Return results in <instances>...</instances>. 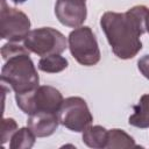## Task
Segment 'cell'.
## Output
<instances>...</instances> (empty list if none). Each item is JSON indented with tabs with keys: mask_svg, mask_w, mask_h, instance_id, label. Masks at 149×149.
<instances>
[{
	"mask_svg": "<svg viewBox=\"0 0 149 149\" xmlns=\"http://www.w3.org/2000/svg\"><path fill=\"white\" fill-rule=\"evenodd\" d=\"M129 125L137 128H149V94H143L137 105L134 106V113L128 119Z\"/></svg>",
	"mask_w": 149,
	"mask_h": 149,
	"instance_id": "cell-11",
	"label": "cell"
},
{
	"mask_svg": "<svg viewBox=\"0 0 149 149\" xmlns=\"http://www.w3.org/2000/svg\"><path fill=\"white\" fill-rule=\"evenodd\" d=\"M23 44L30 52L44 57L65 51L68 41L59 30L50 27H42L30 30L24 37Z\"/></svg>",
	"mask_w": 149,
	"mask_h": 149,
	"instance_id": "cell-5",
	"label": "cell"
},
{
	"mask_svg": "<svg viewBox=\"0 0 149 149\" xmlns=\"http://www.w3.org/2000/svg\"><path fill=\"white\" fill-rule=\"evenodd\" d=\"M17 107L26 114L36 113H57L63 102L62 93L52 86L42 85L30 91L15 93Z\"/></svg>",
	"mask_w": 149,
	"mask_h": 149,
	"instance_id": "cell-3",
	"label": "cell"
},
{
	"mask_svg": "<svg viewBox=\"0 0 149 149\" xmlns=\"http://www.w3.org/2000/svg\"><path fill=\"white\" fill-rule=\"evenodd\" d=\"M35 139L36 135L31 132V129L28 126L22 127L13 134L9 147L12 149H29L34 146Z\"/></svg>",
	"mask_w": 149,
	"mask_h": 149,
	"instance_id": "cell-14",
	"label": "cell"
},
{
	"mask_svg": "<svg viewBox=\"0 0 149 149\" xmlns=\"http://www.w3.org/2000/svg\"><path fill=\"white\" fill-rule=\"evenodd\" d=\"M108 130L102 126H90L83 132V142L93 149L106 148Z\"/></svg>",
	"mask_w": 149,
	"mask_h": 149,
	"instance_id": "cell-10",
	"label": "cell"
},
{
	"mask_svg": "<svg viewBox=\"0 0 149 149\" xmlns=\"http://www.w3.org/2000/svg\"><path fill=\"white\" fill-rule=\"evenodd\" d=\"M10 1H13V2L16 3V5H19V3H23V2H26L27 0H10Z\"/></svg>",
	"mask_w": 149,
	"mask_h": 149,
	"instance_id": "cell-17",
	"label": "cell"
},
{
	"mask_svg": "<svg viewBox=\"0 0 149 149\" xmlns=\"http://www.w3.org/2000/svg\"><path fill=\"white\" fill-rule=\"evenodd\" d=\"M29 50L19 42H8L1 48L5 64L1 69V81L9 85L15 93L30 91L38 86L40 77L29 56Z\"/></svg>",
	"mask_w": 149,
	"mask_h": 149,
	"instance_id": "cell-2",
	"label": "cell"
},
{
	"mask_svg": "<svg viewBox=\"0 0 149 149\" xmlns=\"http://www.w3.org/2000/svg\"><path fill=\"white\" fill-rule=\"evenodd\" d=\"M72 57L84 66H93L100 61V49L92 29L87 26L74 28L68 37Z\"/></svg>",
	"mask_w": 149,
	"mask_h": 149,
	"instance_id": "cell-4",
	"label": "cell"
},
{
	"mask_svg": "<svg viewBox=\"0 0 149 149\" xmlns=\"http://www.w3.org/2000/svg\"><path fill=\"white\" fill-rule=\"evenodd\" d=\"M137 68L140 72L143 74V77H146L149 80V55H144L139 59Z\"/></svg>",
	"mask_w": 149,
	"mask_h": 149,
	"instance_id": "cell-16",
	"label": "cell"
},
{
	"mask_svg": "<svg viewBox=\"0 0 149 149\" xmlns=\"http://www.w3.org/2000/svg\"><path fill=\"white\" fill-rule=\"evenodd\" d=\"M59 125L57 113H36L29 115L27 126L36 135V137H47L55 133Z\"/></svg>",
	"mask_w": 149,
	"mask_h": 149,
	"instance_id": "cell-9",
	"label": "cell"
},
{
	"mask_svg": "<svg viewBox=\"0 0 149 149\" xmlns=\"http://www.w3.org/2000/svg\"><path fill=\"white\" fill-rule=\"evenodd\" d=\"M58 119L62 126L76 133L84 132L93 121L86 101L80 97L64 99L58 111Z\"/></svg>",
	"mask_w": 149,
	"mask_h": 149,
	"instance_id": "cell-6",
	"label": "cell"
},
{
	"mask_svg": "<svg viewBox=\"0 0 149 149\" xmlns=\"http://www.w3.org/2000/svg\"><path fill=\"white\" fill-rule=\"evenodd\" d=\"M0 8V35L8 42H20L30 31L29 17L14 7H9L6 0H1Z\"/></svg>",
	"mask_w": 149,
	"mask_h": 149,
	"instance_id": "cell-7",
	"label": "cell"
},
{
	"mask_svg": "<svg viewBox=\"0 0 149 149\" xmlns=\"http://www.w3.org/2000/svg\"><path fill=\"white\" fill-rule=\"evenodd\" d=\"M69 65V62L65 57L61 56V54H54L49 56H44L38 61L37 68L47 73H58L65 70Z\"/></svg>",
	"mask_w": 149,
	"mask_h": 149,
	"instance_id": "cell-13",
	"label": "cell"
},
{
	"mask_svg": "<svg viewBox=\"0 0 149 149\" xmlns=\"http://www.w3.org/2000/svg\"><path fill=\"white\" fill-rule=\"evenodd\" d=\"M55 15L63 26L78 28L87 16L86 0H56Z\"/></svg>",
	"mask_w": 149,
	"mask_h": 149,
	"instance_id": "cell-8",
	"label": "cell"
},
{
	"mask_svg": "<svg viewBox=\"0 0 149 149\" xmlns=\"http://www.w3.org/2000/svg\"><path fill=\"white\" fill-rule=\"evenodd\" d=\"M17 130V123L12 118H3L2 120V130H1V142L5 144L8 140L12 139L13 134Z\"/></svg>",
	"mask_w": 149,
	"mask_h": 149,
	"instance_id": "cell-15",
	"label": "cell"
},
{
	"mask_svg": "<svg viewBox=\"0 0 149 149\" xmlns=\"http://www.w3.org/2000/svg\"><path fill=\"white\" fill-rule=\"evenodd\" d=\"M147 33H149V10H148V16H147Z\"/></svg>",
	"mask_w": 149,
	"mask_h": 149,
	"instance_id": "cell-18",
	"label": "cell"
},
{
	"mask_svg": "<svg viewBox=\"0 0 149 149\" xmlns=\"http://www.w3.org/2000/svg\"><path fill=\"white\" fill-rule=\"evenodd\" d=\"M137 147L134 139L127 134L123 129L119 128H113L108 130L107 134V142H106V148L108 149H115V148H133Z\"/></svg>",
	"mask_w": 149,
	"mask_h": 149,
	"instance_id": "cell-12",
	"label": "cell"
},
{
	"mask_svg": "<svg viewBox=\"0 0 149 149\" xmlns=\"http://www.w3.org/2000/svg\"><path fill=\"white\" fill-rule=\"evenodd\" d=\"M148 10L146 6L137 5L125 13L106 12L102 14L100 27L116 57L130 59L141 51L140 37L147 33Z\"/></svg>",
	"mask_w": 149,
	"mask_h": 149,
	"instance_id": "cell-1",
	"label": "cell"
}]
</instances>
